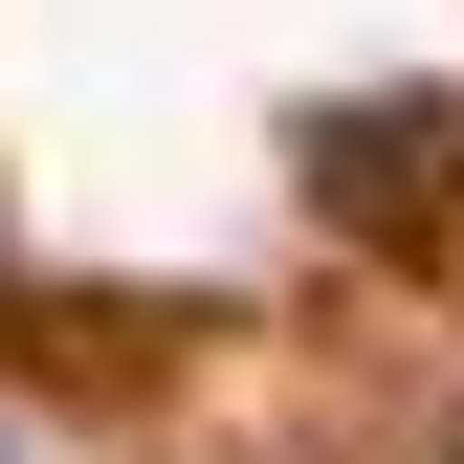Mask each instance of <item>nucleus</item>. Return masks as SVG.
Wrapping results in <instances>:
<instances>
[{"label": "nucleus", "mask_w": 464, "mask_h": 464, "mask_svg": "<svg viewBox=\"0 0 464 464\" xmlns=\"http://www.w3.org/2000/svg\"><path fill=\"white\" fill-rule=\"evenodd\" d=\"M0 244H23V221H0Z\"/></svg>", "instance_id": "obj_1"}]
</instances>
